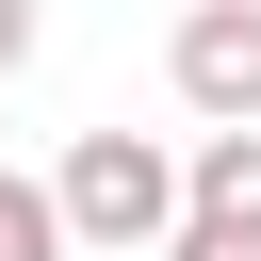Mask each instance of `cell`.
<instances>
[{
	"mask_svg": "<svg viewBox=\"0 0 261 261\" xmlns=\"http://www.w3.org/2000/svg\"><path fill=\"white\" fill-rule=\"evenodd\" d=\"M49 228L130 261V245H163V228H179V163H163L147 130H82V147H65V179H49Z\"/></svg>",
	"mask_w": 261,
	"mask_h": 261,
	"instance_id": "cell-1",
	"label": "cell"
},
{
	"mask_svg": "<svg viewBox=\"0 0 261 261\" xmlns=\"http://www.w3.org/2000/svg\"><path fill=\"white\" fill-rule=\"evenodd\" d=\"M163 82H179V114L261 130V0H196V16L163 33Z\"/></svg>",
	"mask_w": 261,
	"mask_h": 261,
	"instance_id": "cell-2",
	"label": "cell"
},
{
	"mask_svg": "<svg viewBox=\"0 0 261 261\" xmlns=\"http://www.w3.org/2000/svg\"><path fill=\"white\" fill-rule=\"evenodd\" d=\"M179 212H196V228H261V130H196Z\"/></svg>",
	"mask_w": 261,
	"mask_h": 261,
	"instance_id": "cell-3",
	"label": "cell"
},
{
	"mask_svg": "<svg viewBox=\"0 0 261 261\" xmlns=\"http://www.w3.org/2000/svg\"><path fill=\"white\" fill-rule=\"evenodd\" d=\"M0 261H65V228H49V179H16V163H0Z\"/></svg>",
	"mask_w": 261,
	"mask_h": 261,
	"instance_id": "cell-4",
	"label": "cell"
},
{
	"mask_svg": "<svg viewBox=\"0 0 261 261\" xmlns=\"http://www.w3.org/2000/svg\"><path fill=\"white\" fill-rule=\"evenodd\" d=\"M163 261H261V228H196V212H179V228H163Z\"/></svg>",
	"mask_w": 261,
	"mask_h": 261,
	"instance_id": "cell-5",
	"label": "cell"
},
{
	"mask_svg": "<svg viewBox=\"0 0 261 261\" xmlns=\"http://www.w3.org/2000/svg\"><path fill=\"white\" fill-rule=\"evenodd\" d=\"M33 33H49V0H0V82L33 65Z\"/></svg>",
	"mask_w": 261,
	"mask_h": 261,
	"instance_id": "cell-6",
	"label": "cell"
}]
</instances>
